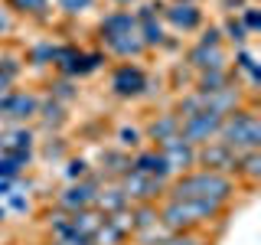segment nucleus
I'll list each match as a JSON object with an SVG mask.
<instances>
[{
	"mask_svg": "<svg viewBox=\"0 0 261 245\" xmlns=\"http://www.w3.org/2000/svg\"><path fill=\"white\" fill-rule=\"evenodd\" d=\"M239 183L235 177L225 174H212V170L193 167L190 174H179L167 183V196L170 200H202V203H219V206H228L235 200Z\"/></svg>",
	"mask_w": 261,
	"mask_h": 245,
	"instance_id": "1",
	"label": "nucleus"
},
{
	"mask_svg": "<svg viewBox=\"0 0 261 245\" xmlns=\"http://www.w3.org/2000/svg\"><path fill=\"white\" fill-rule=\"evenodd\" d=\"M228 206H219V203H202V200H170L163 196L157 203V216L160 226L167 232H206L212 223L225 216Z\"/></svg>",
	"mask_w": 261,
	"mask_h": 245,
	"instance_id": "2",
	"label": "nucleus"
},
{
	"mask_svg": "<svg viewBox=\"0 0 261 245\" xmlns=\"http://www.w3.org/2000/svg\"><path fill=\"white\" fill-rule=\"evenodd\" d=\"M216 137L222 144H228L235 154L261 151V118H258L255 105H242V108H235L232 114H225Z\"/></svg>",
	"mask_w": 261,
	"mask_h": 245,
	"instance_id": "3",
	"label": "nucleus"
},
{
	"mask_svg": "<svg viewBox=\"0 0 261 245\" xmlns=\"http://www.w3.org/2000/svg\"><path fill=\"white\" fill-rule=\"evenodd\" d=\"M108 88L114 98H124V102H130V98H144L153 92V82L150 76L141 69L137 62H118L111 69L108 76Z\"/></svg>",
	"mask_w": 261,
	"mask_h": 245,
	"instance_id": "4",
	"label": "nucleus"
},
{
	"mask_svg": "<svg viewBox=\"0 0 261 245\" xmlns=\"http://www.w3.org/2000/svg\"><path fill=\"white\" fill-rule=\"evenodd\" d=\"M101 183H105V180L98 174H88L85 180H79V183H69L59 196H56V209L69 212V216L79 212V209H92L95 206V193H98Z\"/></svg>",
	"mask_w": 261,
	"mask_h": 245,
	"instance_id": "5",
	"label": "nucleus"
},
{
	"mask_svg": "<svg viewBox=\"0 0 261 245\" xmlns=\"http://www.w3.org/2000/svg\"><path fill=\"white\" fill-rule=\"evenodd\" d=\"M118 183H121V190H124L127 203H160L163 196H167V180L137 174V170H127Z\"/></svg>",
	"mask_w": 261,
	"mask_h": 245,
	"instance_id": "6",
	"label": "nucleus"
},
{
	"mask_svg": "<svg viewBox=\"0 0 261 245\" xmlns=\"http://www.w3.org/2000/svg\"><path fill=\"white\" fill-rule=\"evenodd\" d=\"M39 108V95L30 88H10L7 95H0V118L13 121V125H27L36 118Z\"/></svg>",
	"mask_w": 261,
	"mask_h": 245,
	"instance_id": "7",
	"label": "nucleus"
},
{
	"mask_svg": "<svg viewBox=\"0 0 261 245\" xmlns=\"http://www.w3.org/2000/svg\"><path fill=\"white\" fill-rule=\"evenodd\" d=\"M219 125H222V118H219V114H209V111L186 114V118H179V137L190 141L193 147H202V144L216 141Z\"/></svg>",
	"mask_w": 261,
	"mask_h": 245,
	"instance_id": "8",
	"label": "nucleus"
},
{
	"mask_svg": "<svg viewBox=\"0 0 261 245\" xmlns=\"http://www.w3.org/2000/svg\"><path fill=\"white\" fill-rule=\"evenodd\" d=\"M235 160H239V154H235L228 144H222L219 137L209 141V144H202V147H196V167L212 170V174L232 177L235 174Z\"/></svg>",
	"mask_w": 261,
	"mask_h": 245,
	"instance_id": "9",
	"label": "nucleus"
},
{
	"mask_svg": "<svg viewBox=\"0 0 261 245\" xmlns=\"http://www.w3.org/2000/svg\"><path fill=\"white\" fill-rule=\"evenodd\" d=\"M134 20H137V36H141L144 49L167 46V30H163V20H160V4H144L141 10H134Z\"/></svg>",
	"mask_w": 261,
	"mask_h": 245,
	"instance_id": "10",
	"label": "nucleus"
},
{
	"mask_svg": "<svg viewBox=\"0 0 261 245\" xmlns=\"http://www.w3.org/2000/svg\"><path fill=\"white\" fill-rule=\"evenodd\" d=\"M127 209H130V206H127ZM127 209H124V212H111V216H105L101 226H98L95 235H92V245H127L130 235H134Z\"/></svg>",
	"mask_w": 261,
	"mask_h": 245,
	"instance_id": "11",
	"label": "nucleus"
},
{
	"mask_svg": "<svg viewBox=\"0 0 261 245\" xmlns=\"http://www.w3.org/2000/svg\"><path fill=\"white\" fill-rule=\"evenodd\" d=\"M228 49L225 46H199V43H193L190 49H186V69L193 72H209V69H228Z\"/></svg>",
	"mask_w": 261,
	"mask_h": 245,
	"instance_id": "12",
	"label": "nucleus"
},
{
	"mask_svg": "<svg viewBox=\"0 0 261 245\" xmlns=\"http://www.w3.org/2000/svg\"><path fill=\"white\" fill-rule=\"evenodd\" d=\"M157 151L163 154V160H167L170 174L179 177V174H190V170L196 167V147L190 141H183V137H170V141H163Z\"/></svg>",
	"mask_w": 261,
	"mask_h": 245,
	"instance_id": "13",
	"label": "nucleus"
},
{
	"mask_svg": "<svg viewBox=\"0 0 261 245\" xmlns=\"http://www.w3.org/2000/svg\"><path fill=\"white\" fill-rule=\"evenodd\" d=\"M160 20L170 23L179 33H193V30L202 27V10L196 4H179V0H173L170 7H160Z\"/></svg>",
	"mask_w": 261,
	"mask_h": 245,
	"instance_id": "14",
	"label": "nucleus"
},
{
	"mask_svg": "<svg viewBox=\"0 0 261 245\" xmlns=\"http://www.w3.org/2000/svg\"><path fill=\"white\" fill-rule=\"evenodd\" d=\"M179 134V114L170 108V111H157L147 118L144 125V141H150V147H160L163 141Z\"/></svg>",
	"mask_w": 261,
	"mask_h": 245,
	"instance_id": "15",
	"label": "nucleus"
},
{
	"mask_svg": "<svg viewBox=\"0 0 261 245\" xmlns=\"http://www.w3.org/2000/svg\"><path fill=\"white\" fill-rule=\"evenodd\" d=\"M130 170H137V174H147V177H157V180H173V174H170L167 160H163V154L157 151V147H141V151L130 154Z\"/></svg>",
	"mask_w": 261,
	"mask_h": 245,
	"instance_id": "16",
	"label": "nucleus"
},
{
	"mask_svg": "<svg viewBox=\"0 0 261 245\" xmlns=\"http://www.w3.org/2000/svg\"><path fill=\"white\" fill-rule=\"evenodd\" d=\"M127 33H137L134 10H111V13H105L101 20H98V39H101V43L127 36Z\"/></svg>",
	"mask_w": 261,
	"mask_h": 245,
	"instance_id": "17",
	"label": "nucleus"
},
{
	"mask_svg": "<svg viewBox=\"0 0 261 245\" xmlns=\"http://www.w3.org/2000/svg\"><path fill=\"white\" fill-rule=\"evenodd\" d=\"M127 206H130V203H127V196H124V190H121L118 180H105V183L98 186V193H95V209L101 212V216L124 212Z\"/></svg>",
	"mask_w": 261,
	"mask_h": 245,
	"instance_id": "18",
	"label": "nucleus"
},
{
	"mask_svg": "<svg viewBox=\"0 0 261 245\" xmlns=\"http://www.w3.org/2000/svg\"><path fill=\"white\" fill-rule=\"evenodd\" d=\"M232 177H235V183H239V190H255V186L261 183V151L239 154Z\"/></svg>",
	"mask_w": 261,
	"mask_h": 245,
	"instance_id": "19",
	"label": "nucleus"
},
{
	"mask_svg": "<svg viewBox=\"0 0 261 245\" xmlns=\"http://www.w3.org/2000/svg\"><path fill=\"white\" fill-rule=\"evenodd\" d=\"M0 151L4 154H33L36 151V131L27 128V125H13L10 131L0 134Z\"/></svg>",
	"mask_w": 261,
	"mask_h": 245,
	"instance_id": "20",
	"label": "nucleus"
},
{
	"mask_svg": "<svg viewBox=\"0 0 261 245\" xmlns=\"http://www.w3.org/2000/svg\"><path fill=\"white\" fill-rule=\"evenodd\" d=\"M101 167H98V177L101 180H121L130 170V154L121 151V147H108V151H101Z\"/></svg>",
	"mask_w": 261,
	"mask_h": 245,
	"instance_id": "21",
	"label": "nucleus"
},
{
	"mask_svg": "<svg viewBox=\"0 0 261 245\" xmlns=\"http://www.w3.org/2000/svg\"><path fill=\"white\" fill-rule=\"evenodd\" d=\"M232 82H239L232 76V69H209V72H196L190 88L199 92V95H209V92H219V88L232 85Z\"/></svg>",
	"mask_w": 261,
	"mask_h": 245,
	"instance_id": "22",
	"label": "nucleus"
},
{
	"mask_svg": "<svg viewBox=\"0 0 261 245\" xmlns=\"http://www.w3.org/2000/svg\"><path fill=\"white\" fill-rule=\"evenodd\" d=\"M228 69H232V76L239 79L245 76V82H248V88L255 92L258 88V79H261V69H258V62H255V56L248 53V49H235V62H228Z\"/></svg>",
	"mask_w": 261,
	"mask_h": 245,
	"instance_id": "23",
	"label": "nucleus"
},
{
	"mask_svg": "<svg viewBox=\"0 0 261 245\" xmlns=\"http://www.w3.org/2000/svg\"><path fill=\"white\" fill-rule=\"evenodd\" d=\"M36 121H39V128H46V131H59L65 125V105L59 102H53V98H39V108H36Z\"/></svg>",
	"mask_w": 261,
	"mask_h": 245,
	"instance_id": "24",
	"label": "nucleus"
},
{
	"mask_svg": "<svg viewBox=\"0 0 261 245\" xmlns=\"http://www.w3.org/2000/svg\"><path fill=\"white\" fill-rule=\"evenodd\" d=\"M127 216H130V229H134V232H144V229H153V226H160L157 203H130Z\"/></svg>",
	"mask_w": 261,
	"mask_h": 245,
	"instance_id": "25",
	"label": "nucleus"
},
{
	"mask_svg": "<svg viewBox=\"0 0 261 245\" xmlns=\"http://www.w3.org/2000/svg\"><path fill=\"white\" fill-rule=\"evenodd\" d=\"M69 219H72V226H75V232H82L88 242H92L95 229L101 226V219H105V216H101V212H98V209L92 206V209H79V212H72Z\"/></svg>",
	"mask_w": 261,
	"mask_h": 245,
	"instance_id": "26",
	"label": "nucleus"
},
{
	"mask_svg": "<svg viewBox=\"0 0 261 245\" xmlns=\"http://www.w3.org/2000/svg\"><path fill=\"white\" fill-rule=\"evenodd\" d=\"M219 30H222V43L235 46V49H242L245 43H248V33H245L242 20H239V13H235V16H225V23H222Z\"/></svg>",
	"mask_w": 261,
	"mask_h": 245,
	"instance_id": "27",
	"label": "nucleus"
},
{
	"mask_svg": "<svg viewBox=\"0 0 261 245\" xmlns=\"http://www.w3.org/2000/svg\"><path fill=\"white\" fill-rule=\"evenodd\" d=\"M13 13H23V16H33V20H46L49 16V0H7Z\"/></svg>",
	"mask_w": 261,
	"mask_h": 245,
	"instance_id": "28",
	"label": "nucleus"
},
{
	"mask_svg": "<svg viewBox=\"0 0 261 245\" xmlns=\"http://www.w3.org/2000/svg\"><path fill=\"white\" fill-rule=\"evenodd\" d=\"M114 137H118V147H121V151H127V154L144 147V128H137V125H121Z\"/></svg>",
	"mask_w": 261,
	"mask_h": 245,
	"instance_id": "29",
	"label": "nucleus"
},
{
	"mask_svg": "<svg viewBox=\"0 0 261 245\" xmlns=\"http://www.w3.org/2000/svg\"><path fill=\"white\" fill-rule=\"evenodd\" d=\"M53 49L56 43H33L27 49V65H33V69H46V65H53Z\"/></svg>",
	"mask_w": 261,
	"mask_h": 245,
	"instance_id": "30",
	"label": "nucleus"
},
{
	"mask_svg": "<svg viewBox=\"0 0 261 245\" xmlns=\"http://www.w3.org/2000/svg\"><path fill=\"white\" fill-rule=\"evenodd\" d=\"M157 245H209L206 232H163Z\"/></svg>",
	"mask_w": 261,
	"mask_h": 245,
	"instance_id": "31",
	"label": "nucleus"
},
{
	"mask_svg": "<svg viewBox=\"0 0 261 245\" xmlns=\"http://www.w3.org/2000/svg\"><path fill=\"white\" fill-rule=\"evenodd\" d=\"M49 98L59 105H69L72 98H79V88H75V79H59L49 85Z\"/></svg>",
	"mask_w": 261,
	"mask_h": 245,
	"instance_id": "32",
	"label": "nucleus"
},
{
	"mask_svg": "<svg viewBox=\"0 0 261 245\" xmlns=\"http://www.w3.org/2000/svg\"><path fill=\"white\" fill-rule=\"evenodd\" d=\"M105 62H108V56H105L101 49H88V53H85V49H82V62H79V79H82V76H92V72H98V69H101Z\"/></svg>",
	"mask_w": 261,
	"mask_h": 245,
	"instance_id": "33",
	"label": "nucleus"
},
{
	"mask_svg": "<svg viewBox=\"0 0 261 245\" xmlns=\"http://www.w3.org/2000/svg\"><path fill=\"white\" fill-rule=\"evenodd\" d=\"M65 180H69V183H79V180H85L88 174H92V163H88L85 157H69L65 160Z\"/></svg>",
	"mask_w": 261,
	"mask_h": 245,
	"instance_id": "34",
	"label": "nucleus"
},
{
	"mask_svg": "<svg viewBox=\"0 0 261 245\" xmlns=\"http://www.w3.org/2000/svg\"><path fill=\"white\" fill-rule=\"evenodd\" d=\"M239 20H242V27H245V33H258L261 30V10H258V4H245L242 10H239Z\"/></svg>",
	"mask_w": 261,
	"mask_h": 245,
	"instance_id": "35",
	"label": "nucleus"
},
{
	"mask_svg": "<svg viewBox=\"0 0 261 245\" xmlns=\"http://www.w3.org/2000/svg\"><path fill=\"white\" fill-rule=\"evenodd\" d=\"M20 72H23V62H20V56H0V79H7L13 85L16 79H20Z\"/></svg>",
	"mask_w": 261,
	"mask_h": 245,
	"instance_id": "36",
	"label": "nucleus"
},
{
	"mask_svg": "<svg viewBox=\"0 0 261 245\" xmlns=\"http://www.w3.org/2000/svg\"><path fill=\"white\" fill-rule=\"evenodd\" d=\"M33 209V203H30V196L23 193V190H13V193H7V212H27Z\"/></svg>",
	"mask_w": 261,
	"mask_h": 245,
	"instance_id": "37",
	"label": "nucleus"
},
{
	"mask_svg": "<svg viewBox=\"0 0 261 245\" xmlns=\"http://www.w3.org/2000/svg\"><path fill=\"white\" fill-rule=\"evenodd\" d=\"M23 167L16 163L10 154H0V180H20Z\"/></svg>",
	"mask_w": 261,
	"mask_h": 245,
	"instance_id": "38",
	"label": "nucleus"
},
{
	"mask_svg": "<svg viewBox=\"0 0 261 245\" xmlns=\"http://www.w3.org/2000/svg\"><path fill=\"white\" fill-rule=\"evenodd\" d=\"M196 43H199V46H225L222 43V30L212 27V23H209V27H199V39H196Z\"/></svg>",
	"mask_w": 261,
	"mask_h": 245,
	"instance_id": "39",
	"label": "nucleus"
},
{
	"mask_svg": "<svg viewBox=\"0 0 261 245\" xmlns=\"http://www.w3.org/2000/svg\"><path fill=\"white\" fill-rule=\"evenodd\" d=\"M92 4H95V0H59V10L65 16H79V13H85Z\"/></svg>",
	"mask_w": 261,
	"mask_h": 245,
	"instance_id": "40",
	"label": "nucleus"
},
{
	"mask_svg": "<svg viewBox=\"0 0 261 245\" xmlns=\"http://www.w3.org/2000/svg\"><path fill=\"white\" fill-rule=\"evenodd\" d=\"M43 154H46L49 160L65 157V141H62V137H56V141H46V144H43Z\"/></svg>",
	"mask_w": 261,
	"mask_h": 245,
	"instance_id": "41",
	"label": "nucleus"
},
{
	"mask_svg": "<svg viewBox=\"0 0 261 245\" xmlns=\"http://www.w3.org/2000/svg\"><path fill=\"white\" fill-rule=\"evenodd\" d=\"M13 186H16V180H0V196L13 193Z\"/></svg>",
	"mask_w": 261,
	"mask_h": 245,
	"instance_id": "42",
	"label": "nucleus"
},
{
	"mask_svg": "<svg viewBox=\"0 0 261 245\" xmlns=\"http://www.w3.org/2000/svg\"><path fill=\"white\" fill-rule=\"evenodd\" d=\"M245 0H222V7L228 10V16H235V7H242Z\"/></svg>",
	"mask_w": 261,
	"mask_h": 245,
	"instance_id": "43",
	"label": "nucleus"
},
{
	"mask_svg": "<svg viewBox=\"0 0 261 245\" xmlns=\"http://www.w3.org/2000/svg\"><path fill=\"white\" fill-rule=\"evenodd\" d=\"M4 219H7V206H0V223H4Z\"/></svg>",
	"mask_w": 261,
	"mask_h": 245,
	"instance_id": "44",
	"label": "nucleus"
},
{
	"mask_svg": "<svg viewBox=\"0 0 261 245\" xmlns=\"http://www.w3.org/2000/svg\"><path fill=\"white\" fill-rule=\"evenodd\" d=\"M179 4H196V0H179Z\"/></svg>",
	"mask_w": 261,
	"mask_h": 245,
	"instance_id": "45",
	"label": "nucleus"
},
{
	"mask_svg": "<svg viewBox=\"0 0 261 245\" xmlns=\"http://www.w3.org/2000/svg\"><path fill=\"white\" fill-rule=\"evenodd\" d=\"M88 245H92V242H88Z\"/></svg>",
	"mask_w": 261,
	"mask_h": 245,
	"instance_id": "46",
	"label": "nucleus"
}]
</instances>
